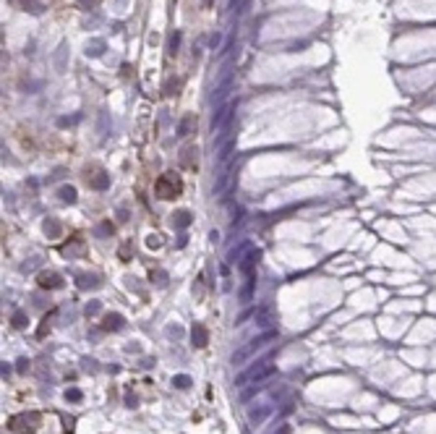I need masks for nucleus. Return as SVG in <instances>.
<instances>
[{
  "mask_svg": "<svg viewBox=\"0 0 436 434\" xmlns=\"http://www.w3.org/2000/svg\"><path fill=\"white\" fill-rule=\"evenodd\" d=\"M274 338H277V332H264V335H259V338H254L251 343H246V345H240L238 351L233 353V359H230V361L235 364V366H240L243 361H248L251 356H256L259 351H262V348L269 345V343H272Z\"/></svg>",
  "mask_w": 436,
  "mask_h": 434,
  "instance_id": "f257e3e1",
  "label": "nucleus"
},
{
  "mask_svg": "<svg viewBox=\"0 0 436 434\" xmlns=\"http://www.w3.org/2000/svg\"><path fill=\"white\" fill-rule=\"evenodd\" d=\"M274 374V366L269 361H262V364H254L251 369H246L243 374L235 377V387H246L248 382H254V385H262L266 377H272Z\"/></svg>",
  "mask_w": 436,
  "mask_h": 434,
  "instance_id": "f03ea898",
  "label": "nucleus"
},
{
  "mask_svg": "<svg viewBox=\"0 0 436 434\" xmlns=\"http://www.w3.org/2000/svg\"><path fill=\"white\" fill-rule=\"evenodd\" d=\"M180 181L173 176V173H165L162 178L157 181V196L159 199H175V196L180 194Z\"/></svg>",
  "mask_w": 436,
  "mask_h": 434,
  "instance_id": "7ed1b4c3",
  "label": "nucleus"
},
{
  "mask_svg": "<svg viewBox=\"0 0 436 434\" xmlns=\"http://www.w3.org/2000/svg\"><path fill=\"white\" fill-rule=\"evenodd\" d=\"M191 128H196V118L194 115H186L180 120V126H178V136H188Z\"/></svg>",
  "mask_w": 436,
  "mask_h": 434,
  "instance_id": "20e7f679",
  "label": "nucleus"
},
{
  "mask_svg": "<svg viewBox=\"0 0 436 434\" xmlns=\"http://www.w3.org/2000/svg\"><path fill=\"white\" fill-rule=\"evenodd\" d=\"M73 188H63V199H68V202H73Z\"/></svg>",
  "mask_w": 436,
  "mask_h": 434,
  "instance_id": "39448f33",
  "label": "nucleus"
},
{
  "mask_svg": "<svg viewBox=\"0 0 436 434\" xmlns=\"http://www.w3.org/2000/svg\"><path fill=\"white\" fill-rule=\"evenodd\" d=\"M178 225H188V212H180L178 215Z\"/></svg>",
  "mask_w": 436,
  "mask_h": 434,
  "instance_id": "423d86ee",
  "label": "nucleus"
},
{
  "mask_svg": "<svg viewBox=\"0 0 436 434\" xmlns=\"http://www.w3.org/2000/svg\"><path fill=\"white\" fill-rule=\"evenodd\" d=\"M204 5H209V0H204Z\"/></svg>",
  "mask_w": 436,
  "mask_h": 434,
  "instance_id": "0eeeda50",
  "label": "nucleus"
}]
</instances>
